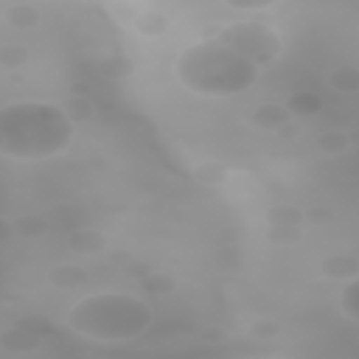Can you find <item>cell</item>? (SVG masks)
I'll return each instance as SVG.
<instances>
[{
    "instance_id": "1",
    "label": "cell",
    "mask_w": 359,
    "mask_h": 359,
    "mask_svg": "<svg viewBox=\"0 0 359 359\" xmlns=\"http://www.w3.org/2000/svg\"><path fill=\"white\" fill-rule=\"evenodd\" d=\"M280 50L283 39L278 28L247 14L180 45L171 59V76L188 95L230 101L250 93Z\"/></svg>"
},
{
    "instance_id": "2",
    "label": "cell",
    "mask_w": 359,
    "mask_h": 359,
    "mask_svg": "<svg viewBox=\"0 0 359 359\" xmlns=\"http://www.w3.org/2000/svg\"><path fill=\"white\" fill-rule=\"evenodd\" d=\"M157 323L149 297L123 286H101L67 303L62 325L81 342L118 348L143 339Z\"/></svg>"
},
{
    "instance_id": "3",
    "label": "cell",
    "mask_w": 359,
    "mask_h": 359,
    "mask_svg": "<svg viewBox=\"0 0 359 359\" xmlns=\"http://www.w3.org/2000/svg\"><path fill=\"white\" fill-rule=\"evenodd\" d=\"M79 126L53 98H11L0 104V157L48 163L73 149Z\"/></svg>"
},
{
    "instance_id": "4",
    "label": "cell",
    "mask_w": 359,
    "mask_h": 359,
    "mask_svg": "<svg viewBox=\"0 0 359 359\" xmlns=\"http://www.w3.org/2000/svg\"><path fill=\"white\" fill-rule=\"evenodd\" d=\"M0 14H3L6 25L14 28V31H28V28L39 25V20H42V8L31 6V3H11Z\"/></svg>"
},
{
    "instance_id": "5",
    "label": "cell",
    "mask_w": 359,
    "mask_h": 359,
    "mask_svg": "<svg viewBox=\"0 0 359 359\" xmlns=\"http://www.w3.org/2000/svg\"><path fill=\"white\" fill-rule=\"evenodd\" d=\"M356 289H359V278H345L337 280V314L342 320H348L351 325L356 323Z\"/></svg>"
}]
</instances>
